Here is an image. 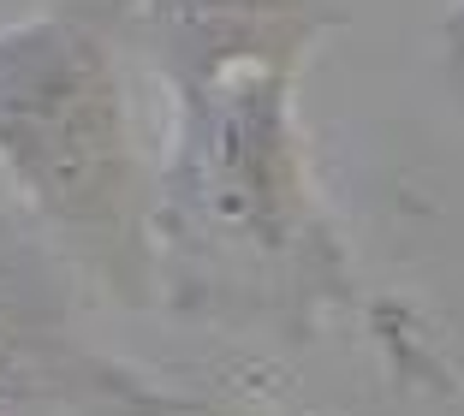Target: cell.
<instances>
[{
  "label": "cell",
  "mask_w": 464,
  "mask_h": 416,
  "mask_svg": "<svg viewBox=\"0 0 464 416\" xmlns=\"http://www.w3.org/2000/svg\"><path fill=\"white\" fill-rule=\"evenodd\" d=\"M298 72L245 66L173 90L155 155V285L203 322H262L292 339L357 304L345 232L334 227L298 131Z\"/></svg>",
  "instance_id": "obj_1"
},
{
  "label": "cell",
  "mask_w": 464,
  "mask_h": 416,
  "mask_svg": "<svg viewBox=\"0 0 464 416\" xmlns=\"http://www.w3.org/2000/svg\"><path fill=\"white\" fill-rule=\"evenodd\" d=\"M137 0H48L0 24V173L113 304L150 309L155 167L131 108Z\"/></svg>",
  "instance_id": "obj_2"
},
{
  "label": "cell",
  "mask_w": 464,
  "mask_h": 416,
  "mask_svg": "<svg viewBox=\"0 0 464 416\" xmlns=\"http://www.w3.org/2000/svg\"><path fill=\"white\" fill-rule=\"evenodd\" d=\"M340 24V0H137L131 48L173 95L245 66L304 72L310 48Z\"/></svg>",
  "instance_id": "obj_3"
},
{
  "label": "cell",
  "mask_w": 464,
  "mask_h": 416,
  "mask_svg": "<svg viewBox=\"0 0 464 416\" xmlns=\"http://www.w3.org/2000/svg\"><path fill=\"white\" fill-rule=\"evenodd\" d=\"M440 72H447V90L464 113V0H452L440 18Z\"/></svg>",
  "instance_id": "obj_4"
},
{
  "label": "cell",
  "mask_w": 464,
  "mask_h": 416,
  "mask_svg": "<svg viewBox=\"0 0 464 416\" xmlns=\"http://www.w3.org/2000/svg\"><path fill=\"white\" fill-rule=\"evenodd\" d=\"M173 416H268L238 399H208V392H173Z\"/></svg>",
  "instance_id": "obj_5"
}]
</instances>
